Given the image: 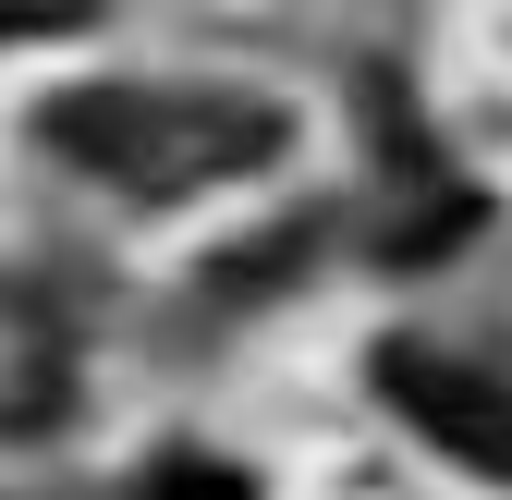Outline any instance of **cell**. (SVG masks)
I'll use <instances>...</instances> for the list:
<instances>
[{"instance_id":"cell-4","label":"cell","mask_w":512,"mask_h":500,"mask_svg":"<svg viewBox=\"0 0 512 500\" xmlns=\"http://www.w3.org/2000/svg\"><path fill=\"white\" fill-rule=\"evenodd\" d=\"M147 500H244L232 476H196V464H171V476H147Z\"/></svg>"},{"instance_id":"cell-3","label":"cell","mask_w":512,"mask_h":500,"mask_svg":"<svg viewBox=\"0 0 512 500\" xmlns=\"http://www.w3.org/2000/svg\"><path fill=\"white\" fill-rule=\"evenodd\" d=\"M74 415V318L37 281H0V440Z\"/></svg>"},{"instance_id":"cell-2","label":"cell","mask_w":512,"mask_h":500,"mask_svg":"<svg viewBox=\"0 0 512 500\" xmlns=\"http://www.w3.org/2000/svg\"><path fill=\"white\" fill-rule=\"evenodd\" d=\"M378 391H391V415H415L452 464L512 476V391L488 379V366L439 354V342H378Z\"/></svg>"},{"instance_id":"cell-1","label":"cell","mask_w":512,"mask_h":500,"mask_svg":"<svg viewBox=\"0 0 512 500\" xmlns=\"http://www.w3.org/2000/svg\"><path fill=\"white\" fill-rule=\"evenodd\" d=\"M49 147H74V171H110L135 196H183V183H232L256 159H281V110L256 98H171V86H98L49 98Z\"/></svg>"}]
</instances>
